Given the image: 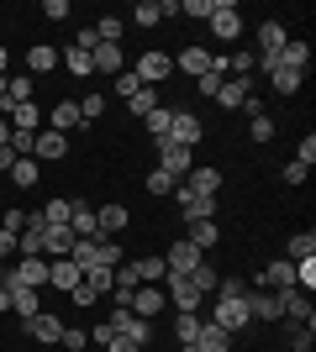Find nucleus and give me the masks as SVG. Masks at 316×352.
I'll use <instances>...</instances> for the list:
<instances>
[{"mask_svg":"<svg viewBox=\"0 0 316 352\" xmlns=\"http://www.w3.org/2000/svg\"><path fill=\"white\" fill-rule=\"evenodd\" d=\"M137 85H148V89H158L169 79V74H174V58H169V53H137Z\"/></svg>","mask_w":316,"mask_h":352,"instance_id":"1","label":"nucleus"},{"mask_svg":"<svg viewBox=\"0 0 316 352\" xmlns=\"http://www.w3.org/2000/svg\"><path fill=\"white\" fill-rule=\"evenodd\" d=\"M200 137H206V121L196 116V111H174V121H169V137L164 142H180V147H196Z\"/></svg>","mask_w":316,"mask_h":352,"instance_id":"2","label":"nucleus"},{"mask_svg":"<svg viewBox=\"0 0 316 352\" xmlns=\"http://www.w3.org/2000/svg\"><path fill=\"white\" fill-rule=\"evenodd\" d=\"M111 326H116V337H127L132 347H148L153 342V321H143L132 310H111Z\"/></svg>","mask_w":316,"mask_h":352,"instance_id":"3","label":"nucleus"},{"mask_svg":"<svg viewBox=\"0 0 316 352\" xmlns=\"http://www.w3.org/2000/svg\"><path fill=\"white\" fill-rule=\"evenodd\" d=\"M211 32L222 37V43H232V37H242V16L232 0H211Z\"/></svg>","mask_w":316,"mask_h":352,"instance_id":"4","label":"nucleus"},{"mask_svg":"<svg viewBox=\"0 0 316 352\" xmlns=\"http://www.w3.org/2000/svg\"><path fill=\"white\" fill-rule=\"evenodd\" d=\"M200 263H206V252H200L196 242H185V236L164 252V268H169V274H196Z\"/></svg>","mask_w":316,"mask_h":352,"instance_id":"5","label":"nucleus"},{"mask_svg":"<svg viewBox=\"0 0 316 352\" xmlns=\"http://www.w3.org/2000/svg\"><path fill=\"white\" fill-rule=\"evenodd\" d=\"M280 316L295 326H311L316 321V310H311V294L306 289H280Z\"/></svg>","mask_w":316,"mask_h":352,"instance_id":"6","label":"nucleus"},{"mask_svg":"<svg viewBox=\"0 0 316 352\" xmlns=\"http://www.w3.org/2000/svg\"><path fill=\"white\" fill-rule=\"evenodd\" d=\"M174 206H180L185 221H211V216H216V200H206V195H196V190H185V184H174Z\"/></svg>","mask_w":316,"mask_h":352,"instance_id":"7","label":"nucleus"},{"mask_svg":"<svg viewBox=\"0 0 316 352\" xmlns=\"http://www.w3.org/2000/svg\"><path fill=\"white\" fill-rule=\"evenodd\" d=\"M158 168H164L169 179H185L196 168V158H190V147H180V142H158Z\"/></svg>","mask_w":316,"mask_h":352,"instance_id":"8","label":"nucleus"},{"mask_svg":"<svg viewBox=\"0 0 316 352\" xmlns=\"http://www.w3.org/2000/svg\"><path fill=\"white\" fill-rule=\"evenodd\" d=\"M169 305H174V310H180V316H196V310H200V294H196V284H190V279H185V274H169Z\"/></svg>","mask_w":316,"mask_h":352,"instance_id":"9","label":"nucleus"},{"mask_svg":"<svg viewBox=\"0 0 316 352\" xmlns=\"http://www.w3.org/2000/svg\"><path fill=\"white\" fill-rule=\"evenodd\" d=\"M63 153H69V137L53 132V126H43V132L32 137V158H37V163H59Z\"/></svg>","mask_w":316,"mask_h":352,"instance_id":"10","label":"nucleus"},{"mask_svg":"<svg viewBox=\"0 0 316 352\" xmlns=\"http://www.w3.org/2000/svg\"><path fill=\"white\" fill-rule=\"evenodd\" d=\"M242 305H248L253 321H280V294H274V289H248V294H242Z\"/></svg>","mask_w":316,"mask_h":352,"instance_id":"11","label":"nucleus"},{"mask_svg":"<svg viewBox=\"0 0 316 352\" xmlns=\"http://www.w3.org/2000/svg\"><path fill=\"white\" fill-rule=\"evenodd\" d=\"M169 305V294L158 289V284H137V294H132V316H143V321H153L158 310Z\"/></svg>","mask_w":316,"mask_h":352,"instance_id":"12","label":"nucleus"},{"mask_svg":"<svg viewBox=\"0 0 316 352\" xmlns=\"http://www.w3.org/2000/svg\"><path fill=\"white\" fill-rule=\"evenodd\" d=\"M90 63H95V74H121L127 69V53H121V43H95Z\"/></svg>","mask_w":316,"mask_h":352,"instance_id":"13","label":"nucleus"},{"mask_svg":"<svg viewBox=\"0 0 316 352\" xmlns=\"http://www.w3.org/2000/svg\"><path fill=\"white\" fill-rule=\"evenodd\" d=\"M258 289H295V263H290V258H280V263H269L264 268V274H258Z\"/></svg>","mask_w":316,"mask_h":352,"instance_id":"14","label":"nucleus"},{"mask_svg":"<svg viewBox=\"0 0 316 352\" xmlns=\"http://www.w3.org/2000/svg\"><path fill=\"white\" fill-rule=\"evenodd\" d=\"M27 337L43 342V347H53V342L63 337V321H59V316H48V310H37V316L27 321Z\"/></svg>","mask_w":316,"mask_h":352,"instance_id":"15","label":"nucleus"},{"mask_svg":"<svg viewBox=\"0 0 316 352\" xmlns=\"http://www.w3.org/2000/svg\"><path fill=\"white\" fill-rule=\"evenodd\" d=\"M6 121H11V132H43V105H37V100L11 105V111H6Z\"/></svg>","mask_w":316,"mask_h":352,"instance_id":"16","label":"nucleus"},{"mask_svg":"<svg viewBox=\"0 0 316 352\" xmlns=\"http://www.w3.org/2000/svg\"><path fill=\"white\" fill-rule=\"evenodd\" d=\"M79 279H85V274H79L74 258H48V284H53V289H74Z\"/></svg>","mask_w":316,"mask_h":352,"instance_id":"17","label":"nucleus"},{"mask_svg":"<svg viewBox=\"0 0 316 352\" xmlns=\"http://www.w3.org/2000/svg\"><path fill=\"white\" fill-rule=\"evenodd\" d=\"M180 184H185V190H196V195H206V200L222 195V174H216V168H190Z\"/></svg>","mask_w":316,"mask_h":352,"instance_id":"18","label":"nucleus"},{"mask_svg":"<svg viewBox=\"0 0 316 352\" xmlns=\"http://www.w3.org/2000/svg\"><path fill=\"white\" fill-rule=\"evenodd\" d=\"M48 126H53V132H79V126H85V121H79V105L74 100H53V116H48Z\"/></svg>","mask_w":316,"mask_h":352,"instance_id":"19","label":"nucleus"},{"mask_svg":"<svg viewBox=\"0 0 316 352\" xmlns=\"http://www.w3.org/2000/svg\"><path fill=\"white\" fill-rule=\"evenodd\" d=\"M69 232L74 236H101V221H95V210L85 206V200H74V210H69Z\"/></svg>","mask_w":316,"mask_h":352,"instance_id":"20","label":"nucleus"},{"mask_svg":"<svg viewBox=\"0 0 316 352\" xmlns=\"http://www.w3.org/2000/svg\"><path fill=\"white\" fill-rule=\"evenodd\" d=\"M185 242H196L200 252H206V248H216V242H222V226H216V216H211V221H190Z\"/></svg>","mask_w":316,"mask_h":352,"instance_id":"21","label":"nucleus"},{"mask_svg":"<svg viewBox=\"0 0 316 352\" xmlns=\"http://www.w3.org/2000/svg\"><path fill=\"white\" fill-rule=\"evenodd\" d=\"M95 221H101V236H121L132 216H127V206H101V210H95Z\"/></svg>","mask_w":316,"mask_h":352,"instance_id":"22","label":"nucleus"},{"mask_svg":"<svg viewBox=\"0 0 316 352\" xmlns=\"http://www.w3.org/2000/svg\"><path fill=\"white\" fill-rule=\"evenodd\" d=\"M32 100V74H16V79H6V100H0V116L11 111V105H27Z\"/></svg>","mask_w":316,"mask_h":352,"instance_id":"23","label":"nucleus"},{"mask_svg":"<svg viewBox=\"0 0 316 352\" xmlns=\"http://www.w3.org/2000/svg\"><path fill=\"white\" fill-rule=\"evenodd\" d=\"M227 347H232V337H227L222 326L200 321V331H196V352H227Z\"/></svg>","mask_w":316,"mask_h":352,"instance_id":"24","label":"nucleus"},{"mask_svg":"<svg viewBox=\"0 0 316 352\" xmlns=\"http://www.w3.org/2000/svg\"><path fill=\"white\" fill-rule=\"evenodd\" d=\"M253 95V79H232L227 74V85H222V95H216V105H232V111H242V100Z\"/></svg>","mask_w":316,"mask_h":352,"instance_id":"25","label":"nucleus"},{"mask_svg":"<svg viewBox=\"0 0 316 352\" xmlns=\"http://www.w3.org/2000/svg\"><path fill=\"white\" fill-rule=\"evenodd\" d=\"M11 310L21 316V321H32V316L43 310V289H21V284H16L11 289Z\"/></svg>","mask_w":316,"mask_h":352,"instance_id":"26","label":"nucleus"},{"mask_svg":"<svg viewBox=\"0 0 316 352\" xmlns=\"http://www.w3.org/2000/svg\"><path fill=\"white\" fill-rule=\"evenodd\" d=\"M274 63H280V69H295V74H306V69H311V47H306V43H285Z\"/></svg>","mask_w":316,"mask_h":352,"instance_id":"27","label":"nucleus"},{"mask_svg":"<svg viewBox=\"0 0 316 352\" xmlns=\"http://www.w3.org/2000/svg\"><path fill=\"white\" fill-rule=\"evenodd\" d=\"M285 258H290V263H306V258H316V232H311V226H306V232H295V236L285 242Z\"/></svg>","mask_w":316,"mask_h":352,"instance_id":"28","label":"nucleus"},{"mask_svg":"<svg viewBox=\"0 0 316 352\" xmlns=\"http://www.w3.org/2000/svg\"><path fill=\"white\" fill-rule=\"evenodd\" d=\"M206 69H211V53H206V47H185L180 63H174V74H196V79H200Z\"/></svg>","mask_w":316,"mask_h":352,"instance_id":"29","label":"nucleus"},{"mask_svg":"<svg viewBox=\"0 0 316 352\" xmlns=\"http://www.w3.org/2000/svg\"><path fill=\"white\" fill-rule=\"evenodd\" d=\"M59 58H63V69L74 74V79H90V74H95V63H90V53H85V47H63Z\"/></svg>","mask_w":316,"mask_h":352,"instance_id":"30","label":"nucleus"},{"mask_svg":"<svg viewBox=\"0 0 316 352\" xmlns=\"http://www.w3.org/2000/svg\"><path fill=\"white\" fill-rule=\"evenodd\" d=\"M169 121H174V111H169V105H153L148 116H143V126H148L153 142H164V137H169Z\"/></svg>","mask_w":316,"mask_h":352,"instance_id":"31","label":"nucleus"},{"mask_svg":"<svg viewBox=\"0 0 316 352\" xmlns=\"http://www.w3.org/2000/svg\"><path fill=\"white\" fill-rule=\"evenodd\" d=\"M53 63H59V53H53L48 43H37L27 53V74H32V79H37V74H53Z\"/></svg>","mask_w":316,"mask_h":352,"instance_id":"32","label":"nucleus"},{"mask_svg":"<svg viewBox=\"0 0 316 352\" xmlns=\"http://www.w3.org/2000/svg\"><path fill=\"white\" fill-rule=\"evenodd\" d=\"M269 85L280 89V95H295V89L306 85V74H295V69H280V63H274V69H269Z\"/></svg>","mask_w":316,"mask_h":352,"instance_id":"33","label":"nucleus"},{"mask_svg":"<svg viewBox=\"0 0 316 352\" xmlns=\"http://www.w3.org/2000/svg\"><path fill=\"white\" fill-rule=\"evenodd\" d=\"M137 284H158V279H169V268H164V258H137Z\"/></svg>","mask_w":316,"mask_h":352,"instance_id":"34","label":"nucleus"},{"mask_svg":"<svg viewBox=\"0 0 316 352\" xmlns=\"http://www.w3.org/2000/svg\"><path fill=\"white\" fill-rule=\"evenodd\" d=\"M37 168H43V163H37V158H16V163H11V184H21V190H32V184H37Z\"/></svg>","mask_w":316,"mask_h":352,"instance_id":"35","label":"nucleus"},{"mask_svg":"<svg viewBox=\"0 0 316 352\" xmlns=\"http://www.w3.org/2000/svg\"><path fill=\"white\" fill-rule=\"evenodd\" d=\"M185 279L196 284V294H200V300H206V294H216V284H222V274H216V268H206V263H200L196 274H185Z\"/></svg>","mask_w":316,"mask_h":352,"instance_id":"36","label":"nucleus"},{"mask_svg":"<svg viewBox=\"0 0 316 352\" xmlns=\"http://www.w3.org/2000/svg\"><path fill=\"white\" fill-rule=\"evenodd\" d=\"M121 32H127L121 16H101V21H95V43H121Z\"/></svg>","mask_w":316,"mask_h":352,"instance_id":"37","label":"nucleus"},{"mask_svg":"<svg viewBox=\"0 0 316 352\" xmlns=\"http://www.w3.org/2000/svg\"><path fill=\"white\" fill-rule=\"evenodd\" d=\"M153 105H158V89H148V85H137V95H127V111H132V116H148Z\"/></svg>","mask_w":316,"mask_h":352,"instance_id":"38","label":"nucleus"},{"mask_svg":"<svg viewBox=\"0 0 316 352\" xmlns=\"http://www.w3.org/2000/svg\"><path fill=\"white\" fill-rule=\"evenodd\" d=\"M69 210H74V200H59V195H53V200L43 206V221L48 226H69Z\"/></svg>","mask_w":316,"mask_h":352,"instance_id":"39","label":"nucleus"},{"mask_svg":"<svg viewBox=\"0 0 316 352\" xmlns=\"http://www.w3.org/2000/svg\"><path fill=\"white\" fill-rule=\"evenodd\" d=\"M79 121H101V111H105V95H101V89H95V95H79Z\"/></svg>","mask_w":316,"mask_h":352,"instance_id":"40","label":"nucleus"},{"mask_svg":"<svg viewBox=\"0 0 316 352\" xmlns=\"http://www.w3.org/2000/svg\"><path fill=\"white\" fill-rule=\"evenodd\" d=\"M174 16H190V21H211V0H180Z\"/></svg>","mask_w":316,"mask_h":352,"instance_id":"41","label":"nucleus"},{"mask_svg":"<svg viewBox=\"0 0 316 352\" xmlns=\"http://www.w3.org/2000/svg\"><path fill=\"white\" fill-rule=\"evenodd\" d=\"M132 21H137V27H158V21H164V6H153V0H143V6L132 11Z\"/></svg>","mask_w":316,"mask_h":352,"instance_id":"42","label":"nucleus"},{"mask_svg":"<svg viewBox=\"0 0 316 352\" xmlns=\"http://www.w3.org/2000/svg\"><path fill=\"white\" fill-rule=\"evenodd\" d=\"M196 85H200V95H206V100H216V95H222V85H227V74L206 69V74H200V79H196Z\"/></svg>","mask_w":316,"mask_h":352,"instance_id":"43","label":"nucleus"},{"mask_svg":"<svg viewBox=\"0 0 316 352\" xmlns=\"http://www.w3.org/2000/svg\"><path fill=\"white\" fill-rule=\"evenodd\" d=\"M295 289H306V294L316 289V258H306V263H295Z\"/></svg>","mask_w":316,"mask_h":352,"instance_id":"44","label":"nucleus"},{"mask_svg":"<svg viewBox=\"0 0 316 352\" xmlns=\"http://www.w3.org/2000/svg\"><path fill=\"white\" fill-rule=\"evenodd\" d=\"M59 347H69V352H85L90 347V337L79 331V326H63V337H59Z\"/></svg>","mask_w":316,"mask_h":352,"instance_id":"45","label":"nucleus"},{"mask_svg":"<svg viewBox=\"0 0 316 352\" xmlns=\"http://www.w3.org/2000/svg\"><path fill=\"white\" fill-rule=\"evenodd\" d=\"M174 184H180V179H169L164 168H153V174H148V195H174Z\"/></svg>","mask_w":316,"mask_h":352,"instance_id":"46","label":"nucleus"},{"mask_svg":"<svg viewBox=\"0 0 316 352\" xmlns=\"http://www.w3.org/2000/svg\"><path fill=\"white\" fill-rule=\"evenodd\" d=\"M196 331H200V316H180L174 321V342H196Z\"/></svg>","mask_w":316,"mask_h":352,"instance_id":"47","label":"nucleus"},{"mask_svg":"<svg viewBox=\"0 0 316 352\" xmlns=\"http://www.w3.org/2000/svg\"><path fill=\"white\" fill-rule=\"evenodd\" d=\"M290 352H311V326H295V321H290Z\"/></svg>","mask_w":316,"mask_h":352,"instance_id":"48","label":"nucleus"},{"mask_svg":"<svg viewBox=\"0 0 316 352\" xmlns=\"http://www.w3.org/2000/svg\"><path fill=\"white\" fill-rule=\"evenodd\" d=\"M69 294H74V305H79V310H90L95 300H101V294H95V289H90V284H85V279H79V284H74V289H69Z\"/></svg>","mask_w":316,"mask_h":352,"instance_id":"49","label":"nucleus"},{"mask_svg":"<svg viewBox=\"0 0 316 352\" xmlns=\"http://www.w3.org/2000/svg\"><path fill=\"white\" fill-rule=\"evenodd\" d=\"M248 132H253V142H264V147H269V137H274V121H269V116H253V126H248Z\"/></svg>","mask_w":316,"mask_h":352,"instance_id":"50","label":"nucleus"},{"mask_svg":"<svg viewBox=\"0 0 316 352\" xmlns=\"http://www.w3.org/2000/svg\"><path fill=\"white\" fill-rule=\"evenodd\" d=\"M85 337H90L95 347H111V337H116V326H111V321H101L95 331H85Z\"/></svg>","mask_w":316,"mask_h":352,"instance_id":"51","label":"nucleus"},{"mask_svg":"<svg viewBox=\"0 0 316 352\" xmlns=\"http://www.w3.org/2000/svg\"><path fill=\"white\" fill-rule=\"evenodd\" d=\"M295 163H306V168L316 163V137H301V147H295Z\"/></svg>","mask_w":316,"mask_h":352,"instance_id":"52","label":"nucleus"},{"mask_svg":"<svg viewBox=\"0 0 316 352\" xmlns=\"http://www.w3.org/2000/svg\"><path fill=\"white\" fill-rule=\"evenodd\" d=\"M116 95H137V74H132V69L116 74Z\"/></svg>","mask_w":316,"mask_h":352,"instance_id":"53","label":"nucleus"},{"mask_svg":"<svg viewBox=\"0 0 316 352\" xmlns=\"http://www.w3.org/2000/svg\"><path fill=\"white\" fill-rule=\"evenodd\" d=\"M43 16H48V21H63V16H69V0H48Z\"/></svg>","mask_w":316,"mask_h":352,"instance_id":"54","label":"nucleus"},{"mask_svg":"<svg viewBox=\"0 0 316 352\" xmlns=\"http://www.w3.org/2000/svg\"><path fill=\"white\" fill-rule=\"evenodd\" d=\"M306 174H311L306 163H285V184H306Z\"/></svg>","mask_w":316,"mask_h":352,"instance_id":"55","label":"nucleus"},{"mask_svg":"<svg viewBox=\"0 0 316 352\" xmlns=\"http://www.w3.org/2000/svg\"><path fill=\"white\" fill-rule=\"evenodd\" d=\"M16 236H21V232H6V226H0V258H11V252H16Z\"/></svg>","mask_w":316,"mask_h":352,"instance_id":"56","label":"nucleus"},{"mask_svg":"<svg viewBox=\"0 0 316 352\" xmlns=\"http://www.w3.org/2000/svg\"><path fill=\"white\" fill-rule=\"evenodd\" d=\"M27 226V210H6V232H21Z\"/></svg>","mask_w":316,"mask_h":352,"instance_id":"57","label":"nucleus"},{"mask_svg":"<svg viewBox=\"0 0 316 352\" xmlns=\"http://www.w3.org/2000/svg\"><path fill=\"white\" fill-rule=\"evenodd\" d=\"M105 352H143V347H132L127 337H111V347H105Z\"/></svg>","mask_w":316,"mask_h":352,"instance_id":"58","label":"nucleus"},{"mask_svg":"<svg viewBox=\"0 0 316 352\" xmlns=\"http://www.w3.org/2000/svg\"><path fill=\"white\" fill-rule=\"evenodd\" d=\"M11 163H16V153H11V142L0 147V174H11Z\"/></svg>","mask_w":316,"mask_h":352,"instance_id":"59","label":"nucleus"},{"mask_svg":"<svg viewBox=\"0 0 316 352\" xmlns=\"http://www.w3.org/2000/svg\"><path fill=\"white\" fill-rule=\"evenodd\" d=\"M6 142H11V121L0 116V147H6Z\"/></svg>","mask_w":316,"mask_h":352,"instance_id":"60","label":"nucleus"},{"mask_svg":"<svg viewBox=\"0 0 316 352\" xmlns=\"http://www.w3.org/2000/svg\"><path fill=\"white\" fill-rule=\"evenodd\" d=\"M0 310H11V289L6 284H0Z\"/></svg>","mask_w":316,"mask_h":352,"instance_id":"61","label":"nucleus"},{"mask_svg":"<svg viewBox=\"0 0 316 352\" xmlns=\"http://www.w3.org/2000/svg\"><path fill=\"white\" fill-rule=\"evenodd\" d=\"M6 63H11V53H6V47H0V79H6Z\"/></svg>","mask_w":316,"mask_h":352,"instance_id":"62","label":"nucleus"},{"mask_svg":"<svg viewBox=\"0 0 316 352\" xmlns=\"http://www.w3.org/2000/svg\"><path fill=\"white\" fill-rule=\"evenodd\" d=\"M180 352H196V342H180Z\"/></svg>","mask_w":316,"mask_h":352,"instance_id":"63","label":"nucleus"}]
</instances>
